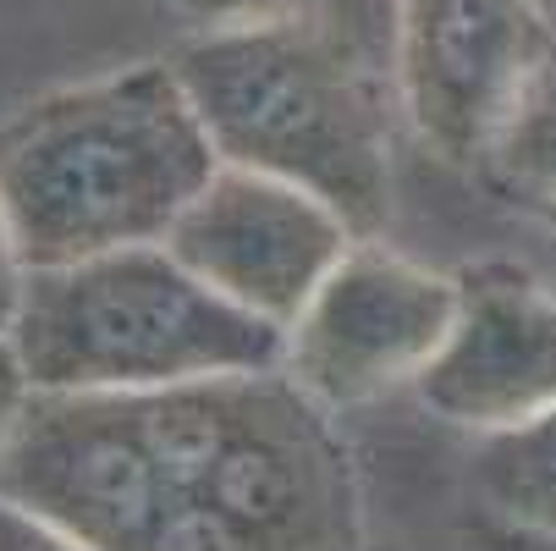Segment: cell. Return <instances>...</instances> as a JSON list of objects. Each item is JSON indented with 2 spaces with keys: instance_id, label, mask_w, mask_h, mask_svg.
<instances>
[{
  "instance_id": "obj_1",
  "label": "cell",
  "mask_w": 556,
  "mask_h": 551,
  "mask_svg": "<svg viewBox=\"0 0 556 551\" xmlns=\"http://www.w3.org/2000/svg\"><path fill=\"white\" fill-rule=\"evenodd\" d=\"M215 166L172 61L45 95L0 127V199L28 271L166 243Z\"/></svg>"
},
{
  "instance_id": "obj_2",
  "label": "cell",
  "mask_w": 556,
  "mask_h": 551,
  "mask_svg": "<svg viewBox=\"0 0 556 551\" xmlns=\"http://www.w3.org/2000/svg\"><path fill=\"white\" fill-rule=\"evenodd\" d=\"M220 154L326 199L353 238L391 221V133L369 72L308 12L220 23L172 55Z\"/></svg>"
},
{
  "instance_id": "obj_3",
  "label": "cell",
  "mask_w": 556,
  "mask_h": 551,
  "mask_svg": "<svg viewBox=\"0 0 556 551\" xmlns=\"http://www.w3.org/2000/svg\"><path fill=\"white\" fill-rule=\"evenodd\" d=\"M12 337L34 391H161L287 359L281 326L220 298L166 243L28 271Z\"/></svg>"
},
{
  "instance_id": "obj_4",
  "label": "cell",
  "mask_w": 556,
  "mask_h": 551,
  "mask_svg": "<svg viewBox=\"0 0 556 551\" xmlns=\"http://www.w3.org/2000/svg\"><path fill=\"white\" fill-rule=\"evenodd\" d=\"M457 321V276L358 238L287 326L281 370L320 409H358L414 386Z\"/></svg>"
},
{
  "instance_id": "obj_5",
  "label": "cell",
  "mask_w": 556,
  "mask_h": 551,
  "mask_svg": "<svg viewBox=\"0 0 556 551\" xmlns=\"http://www.w3.org/2000/svg\"><path fill=\"white\" fill-rule=\"evenodd\" d=\"M556 34L540 0H403L396 7V100L414 133L457 166L513 116Z\"/></svg>"
},
{
  "instance_id": "obj_6",
  "label": "cell",
  "mask_w": 556,
  "mask_h": 551,
  "mask_svg": "<svg viewBox=\"0 0 556 551\" xmlns=\"http://www.w3.org/2000/svg\"><path fill=\"white\" fill-rule=\"evenodd\" d=\"M353 243V226L326 199L249 166H215L166 231V249L199 281L281 331Z\"/></svg>"
},
{
  "instance_id": "obj_7",
  "label": "cell",
  "mask_w": 556,
  "mask_h": 551,
  "mask_svg": "<svg viewBox=\"0 0 556 551\" xmlns=\"http://www.w3.org/2000/svg\"><path fill=\"white\" fill-rule=\"evenodd\" d=\"M414 391L430 414L485 436L556 409V292L507 260L463 265L452 337Z\"/></svg>"
},
{
  "instance_id": "obj_8",
  "label": "cell",
  "mask_w": 556,
  "mask_h": 551,
  "mask_svg": "<svg viewBox=\"0 0 556 551\" xmlns=\"http://www.w3.org/2000/svg\"><path fill=\"white\" fill-rule=\"evenodd\" d=\"M480 172L496 199L556 231V45L545 50L513 116L480 154Z\"/></svg>"
},
{
  "instance_id": "obj_9",
  "label": "cell",
  "mask_w": 556,
  "mask_h": 551,
  "mask_svg": "<svg viewBox=\"0 0 556 551\" xmlns=\"http://www.w3.org/2000/svg\"><path fill=\"white\" fill-rule=\"evenodd\" d=\"M473 486L507 524L556 540V409L491 430L473 458Z\"/></svg>"
},
{
  "instance_id": "obj_10",
  "label": "cell",
  "mask_w": 556,
  "mask_h": 551,
  "mask_svg": "<svg viewBox=\"0 0 556 551\" xmlns=\"http://www.w3.org/2000/svg\"><path fill=\"white\" fill-rule=\"evenodd\" d=\"M0 551H94V546L0 491Z\"/></svg>"
},
{
  "instance_id": "obj_11",
  "label": "cell",
  "mask_w": 556,
  "mask_h": 551,
  "mask_svg": "<svg viewBox=\"0 0 556 551\" xmlns=\"http://www.w3.org/2000/svg\"><path fill=\"white\" fill-rule=\"evenodd\" d=\"M34 403V380H28V364L17 353V337L0 331V463H7L12 441H17V425Z\"/></svg>"
},
{
  "instance_id": "obj_12",
  "label": "cell",
  "mask_w": 556,
  "mask_h": 551,
  "mask_svg": "<svg viewBox=\"0 0 556 551\" xmlns=\"http://www.w3.org/2000/svg\"><path fill=\"white\" fill-rule=\"evenodd\" d=\"M177 12L199 17L204 28L220 23H254V17H287V12H308L314 0H172Z\"/></svg>"
},
{
  "instance_id": "obj_13",
  "label": "cell",
  "mask_w": 556,
  "mask_h": 551,
  "mask_svg": "<svg viewBox=\"0 0 556 551\" xmlns=\"http://www.w3.org/2000/svg\"><path fill=\"white\" fill-rule=\"evenodd\" d=\"M23 287H28V260L12 238V221H7V199H0V331H12L17 309H23Z\"/></svg>"
}]
</instances>
